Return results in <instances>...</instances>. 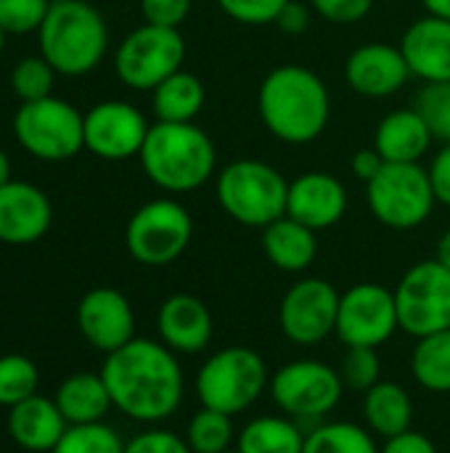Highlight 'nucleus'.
<instances>
[{"label":"nucleus","mask_w":450,"mask_h":453,"mask_svg":"<svg viewBox=\"0 0 450 453\" xmlns=\"http://www.w3.org/2000/svg\"><path fill=\"white\" fill-rule=\"evenodd\" d=\"M53 223V204L42 188L29 180H8L0 186V242L34 244Z\"/></svg>","instance_id":"19"},{"label":"nucleus","mask_w":450,"mask_h":453,"mask_svg":"<svg viewBox=\"0 0 450 453\" xmlns=\"http://www.w3.org/2000/svg\"><path fill=\"white\" fill-rule=\"evenodd\" d=\"M363 419L374 435L387 441L411 430L414 403L398 382H377L363 393Z\"/></svg>","instance_id":"27"},{"label":"nucleus","mask_w":450,"mask_h":453,"mask_svg":"<svg viewBox=\"0 0 450 453\" xmlns=\"http://www.w3.org/2000/svg\"><path fill=\"white\" fill-rule=\"evenodd\" d=\"M366 202L371 215L393 231L419 228L438 204L430 173L422 162H387L382 173L366 183Z\"/></svg>","instance_id":"8"},{"label":"nucleus","mask_w":450,"mask_h":453,"mask_svg":"<svg viewBox=\"0 0 450 453\" xmlns=\"http://www.w3.org/2000/svg\"><path fill=\"white\" fill-rule=\"evenodd\" d=\"M435 260L440 263V265H446L450 271V228L440 236V242H438V252H435Z\"/></svg>","instance_id":"47"},{"label":"nucleus","mask_w":450,"mask_h":453,"mask_svg":"<svg viewBox=\"0 0 450 453\" xmlns=\"http://www.w3.org/2000/svg\"><path fill=\"white\" fill-rule=\"evenodd\" d=\"M416 382L430 393H450V329L422 337L411 356Z\"/></svg>","instance_id":"29"},{"label":"nucleus","mask_w":450,"mask_h":453,"mask_svg":"<svg viewBox=\"0 0 450 453\" xmlns=\"http://www.w3.org/2000/svg\"><path fill=\"white\" fill-rule=\"evenodd\" d=\"M337 372H339L342 385L347 390L369 393L377 382H382L379 380L382 361H379L377 348H347V353L342 358V366Z\"/></svg>","instance_id":"36"},{"label":"nucleus","mask_w":450,"mask_h":453,"mask_svg":"<svg viewBox=\"0 0 450 453\" xmlns=\"http://www.w3.org/2000/svg\"><path fill=\"white\" fill-rule=\"evenodd\" d=\"M66 427L69 425L58 411L56 401L45 395H32L16 403L8 414V435L24 451L50 453L66 433Z\"/></svg>","instance_id":"22"},{"label":"nucleus","mask_w":450,"mask_h":453,"mask_svg":"<svg viewBox=\"0 0 450 453\" xmlns=\"http://www.w3.org/2000/svg\"><path fill=\"white\" fill-rule=\"evenodd\" d=\"M379 453H438V449H435V443L427 435L408 430L403 435L387 438Z\"/></svg>","instance_id":"43"},{"label":"nucleus","mask_w":450,"mask_h":453,"mask_svg":"<svg viewBox=\"0 0 450 453\" xmlns=\"http://www.w3.org/2000/svg\"><path fill=\"white\" fill-rule=\"evenodd\" d=\"M40 372L32 358L21 353L0 356V406L13 409L16 403L37 395Z\"/></svg>","instance_id":"32"},{"label":"nucleus","mask_w":450,"mask_h":453,"mask_svg":"<svg viewBox=\"0 0 450 453\" xmlns=\"http://www.w3.org/2000/svg\"><path fill=\"white\" fill-rule=\"evenodd\" d=\"M149 122L143 111L127 101H101L85 111V149L106 162H125L141 154Z\"/></svg>","instance_id":"15"},{"label":"nucleus","mask_w":450,"mask_h":453,"mask_svg":"<svg viewBox=\"0 0 450 453\" xmlns=\"http://www.w3.org/2000/svg\"><path fill=\"white\" fill-rule=\"evenodd\" d=\"M310 8L332 24H355L371 13L374 0H310Z\"/></svg>","instance_id":"40"},{"label":"nucleus","mask_w":450,"mask_h":453,"mask_svg":"<svg viewBox=\"0 0 450 453\" xmlns=\"http://www.w3.org/2000/svg\"><path fill=\"white\" fill-rule=\"evenodd\" d=\"M342 377L321 361H292L271 380L273 403L292 419H324L342 401Z\"/></svg>","instance_id":"12"},{"label":"nucleus","mask_w":450,"mask_h":453,"mask_svg":"<svg viewBox=\"0 0 450 453\" xmlns=\"http://www.w3.org/2000/svg\"><path fill=\"white\" fill-rule=\"evenodd\" d=\"M77 329L101 353H114L135 340V313L130 300L111 287H95L77 305Z\"/></svg>","instance_id":"16"},{"label":"nucleus","mask_w":450,"mask_h":453,"mask_svg":"<svg viewBox=\"0 0 450 453\" xmlns=\"http://www.w3.org/2000/svg\"><path fill=\"white\" fill-rule=\"evenodd\" d=\"M305 435L294 419L257 417L236 438L239 453H302Z\"/></svg>","instance_id":"28"},{"label":"nucleus","mask_w":450,"mask_h":453,"mask_svg":"<svg viewBox=\"0 0 450 453\" xmlns=\"http://www.w3.org/2000/svg\"><path fill=\"white\" fill-rule=\"evenodd\" d=\"M400 329L416 340L450 329V271L438 260H422L406 271L395 289Z\"/></svg>","instance_id":"11"},{"label":"nucleus","mask_w":450,"mask_h":453,"mask_svg":"<svg viewBox=\"0 0 450 453\" xmlns=\"http://www.w3.org/2000/svg\"><path fill=\"white\" fill-rule=\"evenodd\" d=\"M125 453H191L186 438L167 430H149L125 443Z\"/></svg>","instance_id":"41"},{"label":"nucleus","mask_w":450,"mask_h":453,"mask_svg":"<svg viewBox=\"0 0 450 453\" xmlns=\"http://www.w3.org/2000/svg\"><path fill=\"white\" fill-rule=\"evenodd\" d=\"M385 165H387V162H385V157L371 146V149H358V151L353 154L350 170H353V175H355L358 180L371 183V180L382 173V167H385Z\"/></svg>","instance_id":"44"},{"label":"nucleus","mask_w":450,"mask_h":453,"mask_svg":"<svg viewBox=\"0 0 450 453\" xmlns=\"http://www.w3.org/2000/svg\"><path fill=\"white\" fill-rule=\"evenodd\" d=\"M11 180V159H8V154L0 149V186H5Z\"/></svg>","instance_id":"48"},{"label":"nucleus","mask_w":450,"mask_h":453,"mask_svg":"<svg viewBox=\"0 0 450 453\" xmlns=\"http://www.w3.org/2000/svg\"><path fill=\"white\" fill-rule=\"evenodd\" d=\"M427 173H430V183H432L438 204L450 207V143H443V149L432 157Z\"/></svg>","instance_id":"42"},{"label":"nucleus","mask_w":450,"mask_h":453,"mask_svg":"<svg viewBox=\"0 0 450 453\" xmlns=\"http://www.w3.org/2000/svg\"><path fill=\"white\" fill-rule=\"evenodd\" d=\"M422 5L427 8V13H430V16L448 19L450 21V0H422Z\"/></svg>","instance_id":"46"},{"label":"nucleus","mask_w":450,"mask_h":453,"mask_svg":"<svg viewBox=\"0 0 450 453\" xmlns=\"http://www.w3.org/2000/svg\"><path fill=\"white\" fill-rule=\"evenodd\" d=\"M400 50L414 77L422 82L450 80V21L438 16L416 19L400 37Z\"/></svg>","instance_id":"20"},{"label":"nucleus","mask_w":450,"mask_h":453,"mask_svg":"<svg viewBox=\"0 0 450 453\" xmlns=\"http://www.w3.org/2000/svg\"><path fill=\"white\" fill-rule=\"evenodd\" d=\"M101 377L114 409L135 422H164L183 401V372L164 342L130 340L106 356Z\"/></svg>","instance_id":"1"},{"label":"nucleus","mask_w":450,"mask_h":453,"mask_svg":"<svg viewBox=\"0 0 450 453\" xmlns=\"http://www.w3.org/2000/svg\"><path fill=\"white\" fill-rule=\"evenodd\" d=\"M50 453H125V443L103 422L69 425Z\"/></svg>","instance_id":"33"},{"label":"nucleus","mask_w":450,"mask_h":453,"mask_svg":"<svg viewBox=\"0 0 450 453\" xmlns=\"http://www.w3.org/2000/svg\"><path fill=\"white\" fill-rule=\"evenodd\" d=\"M411 69L400 45L363 42L345 61V80L350 90L366 98H387L403 90Z\"/></svg>","instance_id":"17"},{"label":"nucleus","mask_w":450,"mask_h":453,"mask_svg":"<svg viewBox=\"0 0 450 453\" xmlns=\"http://www.w3.org/2000/svg\"><path fill=\"white\" fill-rule=\"evenodd\" d=\"M13 135L29 157L64 162L85 149V114L58 96L27 101L13 114Z\"/></svg>","instance_id":"6"},{"label":"nucleus","mask_w":450,"mask_h":453,"mask_svg":"<svg viewBox=\"0 0 450 453\" xmlns=\"http://www.w3.org/2000/svg\"><path fill=\"white\" fill-rule=\"evenodd\" d=\"M345 212H347V188L337 175L310 170L289 180L286 215L294 218L297 223L318 234L337 226L345 218Z\"/></svg>","instance_id":"18"},{"label":"nucleus","mask_w":450,"mask_h":453,"mask_svg":"<svg viewBox=\"0 0 450 453\" xmlns=\"http://www.w3.org/2000/svg\"><path fill=\"white\" fill-rule=\"evenodd\" d=\"M194 236L191 212L172 196H159L141 204L125 228V247L141 265H170L178 260Z\"/></svg>","instance_id":"9"},{"label":"nucleus","mask_w":450,"mask_h":453,"mask_svg":"<svg viewBox=\"0 0 450 453\" xmlns=\"http://www.w3.org/2000/svg\"><path fill=\"white\" fill-rule=\"evenodd\" d=\"M400 329L395 292L382 284H355L339 297L337 337L347 348H379Z\"/></svg>","instance_id":"13"},{"label":"nucleus","mask_w":450,"mask_h":453,"mask_svg":"<svg viewBox=\"0 0 450 453\" xmlns=\"http://www.w3.org/2000/svg\"><path fill=\"white\" fill-rule=\"evenodd\" d=\"M432 141L435 135L416 109H395L385 114L374 133V149L385 157V162L398 165L422 162Z\"/></svg>","instance_id":"23"},{"label":"nucleus","mask_w":450,"mask_h":453,"mask_svg":"<svg viewBox=\"0 0 450 453\" xmlns=\"http://www.w3.org/2000/svg\"><path fill=\"white\" fill-rule=\"evenodd\" d=\"M215 194L231 220L265 228L286 215L289 180L263 159H236L217 173Z\"/></svg>","instance_id":"5"},{"label":"nucleus","mask_w":450,"mask_h":453,"mask_svg":"<svg viewBox=\"0 0 450 453\" xmlns=\"http://www.w3.org/2000/svg\"><path fill=\"white\" fill-rule=\"evenodd\" d=\"M186 40L180 29L141 24L119 42L114 53V72L130 90L151 93L170 74L183 69Z\"/></svg>","instance_id":"10"},{"label":"nucleus","mask_w":450,"mask_h":453,"mask_svg":"<svg viewBox=\"0 0 450 453\" xmlns=\"http://www.w3.org/2000/svg\"><path fill=\"white\" fill-rule=\"evenodd\" d=\"M204 101V82L186 69H178L151 90V109L156 122H194L202 114Z\"/></svg>","instance_id":"26"},{"label":"nucleus","mask_w":450,"mask_h":453,"mask_svg":"<svg viewBox=\"0 0 450 453\" xmlns=\"http://www.w3.org/2000/svg\"><path fill=\"white\" fill-rule=\"evenodd\" d=\"M156 329L162 342L172 353H202L212 340V313L194 295H172L162 303L156 316Z\"/></svg>","instance_id":"21"},{"label":"nucleus","mask_w":450,"mask_h":453,"mask_svg":"<svg viewBox=\"0 0 450 453\" xmlns=\"http://www.w3.org/2000/svg\"><path fill=\"white\" fill-rule=\"evenodd\" d=\"M40 56L64 77L93 72L109 48V27L88 0H50L48 16L37 29Z\"/></svg>","instance_id":"4"},{"label":"nucleus","mask_w":450,"mask_h":453,"mask_svg":"<svg viewBox=\"0 0 450 453\" xmlns=\"http://www.w3.org/2000/svg\"><path fill=\"white\" fill-rule=\"evenodd\" d=\"M268 369L252 348H223L196 374V395L204 409L228 417L247 411L265 390Z\"/></svg>","instance_id":"7"},{"label":"nucleus","mask_w":450,"mask_h":453,"mask_svg":"<svg viewBox=\"0 0 450 453\" xmlns=\"http://www.w3.org/2000/svg\"><path fill=\"white\" fill-rule=\"evenodd\" d=\"M50 0H0V27L5 35L37 32L48 16Z\"/></svg>","instance_id":"37"},{"label":"nucleus","mask_w":450,"mask_h":453,"mask_svg":"<svg viewBox=\"0 0 450 453\" xmlns=\"http://www.w3.org/2000/svg\"><path fill=\"white\" fill-rule=\"evenodd\" d=\"M225 453H239V451H225Z\"/></svg>","instance_id":"50"},{"label":"nucleus","mask_w":450,"mask_h":453,"mask_svg":"<svg viewBox=\"0 0 450 453\" xmlns=\"http://www.w3.org/2000/svg\"><path fill=\"white\" fill-rule=\"evenodd\" d=\"M186 443H188L191 453H225L233 443L231 417L202 406V411H196L188 422Z\"/></svg>","instance_id":"31"},{"label":"nucleus","mask_w":450,"mask_h":453,"mask_svg":"<svg viewBox=\"0 0 450 453\" xmlns=\"http://www.w3.org/2000/svg\"><path fill=\"white\" fill-rule=\"evenodd\" d=\"M286 3L289 0H217L220 11L228 19H233L236 24H247V27L276 24Z\"/></svg>","instance_id":"38"},{"label":"nucleus","mask_w":450,"mask_h":453,"mask_svg":"<svg viewBox=\"0 0 450 453\" xmlns=\"http://www.w3.org/2000/svg\"><path fill=\"white\" fill-rule=\"evenodd\" d=\"M276 24L286 35H302L310 27V8L302 5V3H297V0H289L284 5V11L278 13Z\"/></svg>","instance_id":"45"},{"label":"nucleus","mask_w":450,"mask_h":453,"mask_svg":"<svg viewBox=\"0 0 450 453\" xmlns=\"http://www.w3.org/2000/svg\"><path fill=\"white\" fill-rule=\"evenodd\" d=\"M414 109L424 117L432 135L450 143V80L448 82H424L414 98Z\"/></svg>","instance_id":"35"},{"label":"nucleus","mask_w":450,"mask_h":453,"mask_svg":"<svg viewBox=\"0 0 450 453\" xmlns=\"http://www.w3.org/2000/svg\"><path fill=\"white\" fill-rule=\"evenodd\" d=\"M369 430L353 422H329L305 435L302 453H379Z\"/></svg>","instance_id":"30"},{"label":"nucleus","mask_w":450,"mask_h":453,"mask_svg":"<svg viewBox=\"0 0 450 453\" xmlns=\"http://www.w3.org/2000/svg\"><path fill=\"white\" fill-rule=\"evenodd\" d=\"M191 5L194 0H141V13L146 24L180 29L191 13Z\"/></svg>","instance_id":"39"},{"label":"nucleus","mask_w":450,"mask_h":453,"mask_svg":"<svg viewBox=\"0 0 450 453\" xmlns=\"http://www.w3.org/2000/svg\"><path fill=\"white\" fill-rule=\"evenodd\" d=\"M138 159L146 178L167 194H191L217 170L215 141L196 122H154Z\"/></svg>","instance_id":"3"},{"label":"nucleus","mask_w":450,"mask_h":453,"mask_svg":"<svg viewBox=\"0 0 450 453\" xmlns=\"http://www.w3.org/2000/svg\"><path fill=\"white\" fill-rule=\"evenodd\" d=\"M56 406L64 414L66 425H93V422H103V417L109 414L111 395L109 388L98 374L93 372H77L72 377H66L58 390H56Z\"/></svg>","instance_id":"25"},{"label":"nucleus","mask_w":450,"mask_h":453,"mask_svg":"<svg viewBox=\"0 0 450 453\" xmlns=\"http://www.w3.org/2000/svg\"><path fill=\"white\" fill-rule=\"evenodd\" d=\"M257 111L273 138L302 146L326 130L332 117V96L326 82L313 69L281 64L265 74L257 90Z\"/></svg>","instance_id":"2"},{"label":"nucleus","mask_w":450,"mask_h":453,"mask_svg":"<svg viewBox=\"0 0 450 453\" xmlns=\"http://www.w3.org/2000/svg\"><path fill=\"white\" fill-rule=\"evenodd\" d=\"M263 252L278 271L302 273L318 255V236L313 228L284 215L263 228Z\"/></svg>","instance_id":"24"},{"label":"nucleus","mask_w":450,"mask_h":453,"mask_svg":"<svg viewBox=\"0 0 450 453\" xmlns=\"http://www.w3.org/2000/svg\"><path fill=\"white\" fill-rule=\"evenodd\" d=\"M56 69L42 56H24L11 72V90L21 104L53 96Z\"/></svg>","instance_id":"34"},{"label":"nucleus","mask_w":450,"mask_h":453,"mask_svg":"<svg viewBox=\"0 0 450 453\" xmlns=\"http://www.w3.org/2000/svg\"><path fill=\"white\" fill-rule=\"evenodd\" d=\"M339 292L326 279H300L281 300L278 324L294 345H318L337 332Z\"/></svg>","instance_id":"14"},{"label":"nucleus","mask_w":450,"mask_h":453,"mask_svg":"<svg viewBox=\"0 0 450 453\" xmlns=\"http://www.w3.org/2000/svg\"><path fill=\"white\" fill-rule=\"evenodd\" d=\"M3 48H5V32H3V27H0V53H3Z\"/></svg>","instance_id":"49"}]
</instances>
